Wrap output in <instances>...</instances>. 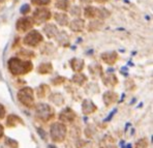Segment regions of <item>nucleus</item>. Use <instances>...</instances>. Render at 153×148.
<instances>
[{
	"label": "nucleus",
	"instance_id": "nucleus-2",
	"mask_svg": "<svg viewBox=\"0 0 153 148\" xmlns=\"http://www.w3.org/2000/svg\"><path fill=\"white\" fill-rule=\"evenodd\" d=\"M49 148H55V147H54V146H49Z\"/></svg>",
	"mask_w": 153,
	"mask_h": 148
},
{
	"label": "nucleus",
	"instance_id": "nucleus-1",
	"mask_svg": "<svg viewBox=\"0 0 153 148\" xmlns=\"http://www.w3.org/2000/svg\"><path fill=\"white\" fill-rule=\"evenodd\" d=\"M32 2L35 4H47L49 1H47V0H32Z\"/></svg>",
	"mask_w": 153,
	"mask_h": 148
}]
</instances>
